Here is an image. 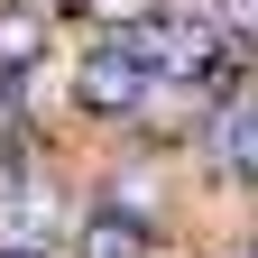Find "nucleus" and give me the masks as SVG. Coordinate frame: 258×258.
<instances>
[{
    "instance_id": "f257e3e1",
    "label": "nucleus",
    "mask_w": 258,
    "mask_h": 258,
    "mask_svg": "<svg viewBox=\"0 0 258 258\" xmlns=\"http://www.w3.org/2000/svg\"><path fill=\"white\" fill-rule=\"evenodd\" d=\"M148 83H157V64L139 55V37H111V28H83L74 64H64V102L92 129H129L139 102H148Z\"/></svg>"
},
{
    "instance_id": "7ed1b4c3",
    "label": "nucleus",
    "mask_w": 258,
    "mask_h": 258,
    "mask_svg": "<svg viewBox=\"0 0 258 258\" xmlns=\"http://www.w3.org/2000/svg\"><path fill=\"white\" fill-rule=\"evenodd\" d=\"M203 157L221 175H231L240 194H258V92H231V102L212 111V129H203Z\"/></svg>"
},
{
    "instance_id": "20e7f679",
    "label": "nucleus",
    "mask_w": 258,
    "mask_h": 258,
    "mask_svg": "<svg viewBox=\"0 0 258 258\" xmlns=\"http://www.w3.org/2000/svg\"><path fill=\"white\" fill-rule=\"evenodd\" d=\"M64 258H157V221H129V212H111V203H83Z\"/></svg>"
},
{
    "instance_id": "f03ea898",
    "label": "nucleus",
    "mask_w": 258,
    "mask_h": 258,
    "mask_svg": "<svg viewBox=\"0 0 258 258\" xmlns=\"http://www.w3.org/2000/svg\"><path fill=\"white\" fill-rule=\"evenodd\" d=\"M55 46H64V28H55L46 0H0V74H28V83H37L46 64H55Z\"/></svg>"
},
{
    "instance_id": "423d86ee",
    "label": "nucleus",
    "mask_w": 258,
    "mask_h": 258,
    "mask_svg": "<svg viewBox=\"0 0 258 258\" xmlns=\"http://www.w3.org/2000/svg\"><path fill=\"white\" fill-rule=\"evenodd\" d=\"M194 10H203L231 46H249V55H258V0H194Z\"/></svg>"
},
{
    "instance_id": "0eeeda50",
    "label": "nucleus",
    "mask_w": 258,
    "mask_h": 258,
    "mask_svg": "<svg viewBox=\"0 0 258 258\" xmlns=\"http://www.w3.org/2000/svg\"><path fill=\"white\" fill-rule=\"evenodd\" d=\"M0 258H55L46 240H0Z\"/></svg>"
},
{
    "instance_id": "39448f33",
    "label": "nucleus",
    "mask_w": 258,
    "mask_h": 258,
    "mask_svg": "<svg viewBox=\"0 0 258 258\" xmlns=\"http://www.w3.org/2000/svg\"><path fill=\"white\" fill-rule=\"evenodd\" d=\"M83 28H111V37H129V28H157V19H175L184 0H74Z\"/></svg>"
},
{
    "instance_id": "6e6552de",
    "label": "nucleus",
    "mask_w": 258,
    "mask_h": 258,
    "mask_svg": "<svg viewBox=\"0 0 258 258\" xmlns=\"http://www.w3.org/2000/svg\"><path fill=\"white\" fill-rule=\"evenodd\" d=\"M231 258H258V231H249V240H240V249H231Z\"/></svg>"
}]
</instances>
